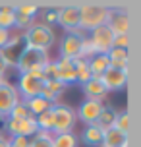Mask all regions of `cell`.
<instances>
[{"label":"cell","mask_w":141,"mask_h":147,"mask_svg":"<svg viewBox=\"0 0 141 147\" xmlns=\"http://www.w3.org/2000/svg\"><path fill=\"white\" fill-rule=\"evenodd\" d=\"M77 10H79V29L83 33H89V31L104 25L108 20V12H110L108 6L95 4V2L81 4V6H77Z\"/></svg>","instance_id":"obj_1"},{"label":"cell","mask_w":141,"mask_h":147,"mask_svg":"<svg viewBox=\"0 0 141 147\" xmlns=\"http://www.w3.org/2000/svg\"><path fill=\"white\" fill-rule=\"evenodd\" d=\"M23 41L27 47H33V49H41V51H50L52 45L56 43V33L50 25H45L41 22H35L29 29L23 31Z\"/></svg>","instance_id":"obj_2"},{"label":"cell","mask_w":141,"mask_h":147,"mask_svg":"<svg viewBox=\"0 0 141 147\" xmlns=\"http://www.w3.org/2000/svg\"><path fill=\"white\" fill-rule=\"evenodd\" d=\"M25 41H23V33L19 31H12V35L8 39V43L0 49V60L6 64V68H17V62L21 58L23 51H25Z\"/></svg>","instance_id":"obj_3"},{"label":"cell","mask_w":141,"mask_h":147,"mask_svg":"<svg viewBox=\"0 0 141 147\" xmlns=\"http://www.w3.org/2000/svg\"><path fill=\"white\" fill-rule=\"evenodd\" d=\"M52 112H54V130H52V134L74 132L75 124H77L75 109H72L70 105H64V103H56L52 107Z\"/></svg>","instance_id":"obj_4"},{"label":"cell","mask_w":141,"mask_h":147,"mask_svg":"<svg viewBox=\"0 0 141 147\" xmlns=\"http://www.w3.org/2000/svg\"><path fill=\"white\" fill-rule=\"evenodd\" d=\"M50 60V54L46 51H41V49H33V47H25L21 58L17 62V74H27L31 68H39L45 66L46 62Z\"/></svg>","instance_id":"obj_5"},{"label":"cell","mask_w":141,"mask_h":147,"mask_svg":"<svg viewBox=\"0 0 141 147\" xmlns=\"http://www.w3.org/2000/svg\"><path fill=\"white\" fill-rule=\"evenodd\" d=\"M39 132L35 118H27V120H14V118H6L4 120V134L8 138L14 136H21V138H33Z\"/></svg>","instance_id":"obj_6"},{"label":"cell","mask_w":141,"mask_h":147,"mask_svg":"<svg viewBox=\"0 0 141 147\" xmlns=\"http://www.w3.org/2000/svg\"><path fill=\"white\" fill-rule=\"evenodd\" d=\"M45 87V81L39 80V78H33L29 74H19L17 76V85H15V91L19 99H31V97L41 95V91Z\"/></svg>","instance_id":"obj_7"},{"label":"cell","mask_w":141,"mask_h":147,"mask_svg":"<svg viewBox=\"0 0 141 147\" xmlns=\"http://www.w3.org/2000/svg\"><path fill=\"white\" fill-rule=\"evenodd\" d=\"M89 41L93 43L97 54H108V51L112 49V41H114V33H112L106 25H101L97 29L87 33Z\"/></svg>","instance_id":"obj_8"},{"label":"cell","mask_w":141,"mask_h":147,"mask_svg":"<svg viewBox=\"0 0 141 147\" xmlns=\"http://www.w3.org/2000/svg\"><path fill=\"white\" fill-rule=\"evenodd\" d=\"M19 101V95L15 91V85L10 81H2L0 83V118L6 120L10 110L15 107V103Z\"/></svg>","instance_id":"obj_9"},{"label":"cell","mask_w":141,"mask_h":147,"mask_svg":"<svg viewBox=\"0 0 141 147\" xmlns=\"http://www.w3.org/2000/svg\"><path fill=\"white\" fill-rule=\"evenodd\" d=\"M104 25L114 35H130V16L126 10H110Z\"/></svg>","instance_id":"obj_10"},{"label":"cell","mask_w":141,"mask_h":147,"mask_svg":"<svg viewBox=\"0 0 141 147\" xmlns=\"http://www.w3.org/2000/svg\"><path fill=\"white\" fill-rule=\"evenodd\" d=\"M104 89L110 91H120L128 85V70H116V68H108L106 72L101 76Z\"/></svg>","instance_id":"obj_11"},{"label":"cell","mask_w":141,"mask_h":147,"mask_svg":"<svg viewBox=\"0 0 141 147\" xmlns=\"http://www.w3.org/2000/svg\"><path fill=\"white\" fill-rule=\"evenodd\" d=\"M104 103L101 101H93V99H85L81 105H79V110H75V114H77V120H81L85 126H91L97 122V118L101 114V110H103Z\"/></svg>","instance_id":"obj_12"},{"label":"cell","mask_w":141,"mask_h":147,"mask_svg":"<svg viewBox=\"0 0 141 147\" xmlns=\"http://www.w3.org/2000/svg\"><path fill=\"white\" fill-rule=\"evenodd\" d=\"M56 25H60L66 33L79 27V10H77V6H64L60 10H56Z\"/></svg>","instance_id":"obj_13"},{"label":"cell","mask_w":141,"mask_h":147,"mask_svg":"<svg viewBox=\"0 0 141 147\" xmlns=\"http://www.w3.org/2000/svg\"><path fill=\"white\" fill-rule=\"evenodd\" d=\"M87 37V35H85ZM81 41L83 37H75L72 33H66L60 41L58 49H60V58H79V52H81Z\"/></svg>","instance_id":"obj_14"},{"label":"cell","mask_w":141,"mask_h":147,"mask_svg":"<svg viewBox=\"0 0 141 147\" xmlns=\"http://www.w3.org/2000/svg\"><path fill=\"white\" fill-rule=\"evenodd\" d=\"M81 89H83L85 99H93V101H101V103H104L106 95H108V91L104 89L101 78H91L89 81H85L81 85Z\"/></svg>","instance_id":"obj_15"},{"label":"cell","mask_w":141,"mask_h":147,"mask_svg":"<svg viewBox=\"0 0 141 147\" xmlns=\"http://www.w3.org/2000/svg\"><path fill=\"white\" fill-rule=\"evenodd\" d=\"M56 62V72H58V81L64 85L75 83V62L72 58H58Z\"/></svg>","instance_id":"obj_16"},{"label":"cell","mask_w":141,"mask_h":147,"mask_svg":"<svg viewBox=\"0 0 141 147\" xmlns=\"http://www.w3.org/2000/svg\"><path fill=\"white\" fill-rule=\"evenodd\" d=\"M66 89H68V85H64V83L58 81V80L45 81V87L41 91V97H45L50 105H56V103H60V97H62V93H64Z\"/></svg>","instance_id":"obj_17"},{"label":"cell","mask_w":141,"mask_h":147,"mask_svg":"<svg viewBox=\"0 0 141 147\" xmlns=\"http://www.w3.org/2000/svg\"><path fill=\"white\" fill-rule=\"evenodd\" d=\"M99 147H128V136L114 128H108V130H104L103 141Z\"/></svg>","instance_id":"obj_18"},{"label":"cell","mask_w":141,"mask_h":147,"mask_svg":"<svg viewBox=\"0 0 141 147\" xmlns=\"http://www.w3.org/2000/svg\"><path fill=\"white\" fill-rule=\"evenodd\" d=\"M103 134L104 132L97 124L85 126L83 132H81V141L87 147H99V145H101V141H103Z\"/></svg>","instance_id":"obj_19"},{"label":"cell","mask_w":141,"mask_h":147,"mask_svg":"<svg viewBox=\"0 0 141 147\" xmlns=\"http://www.w3.org/2000/svg\"><path fill=\"white\" fill-rule=\"evenodd\" d=\"M87 66H89L91 78H101L110 68V60H108L106 54H95L91 60H87Z\"/></svg>","instance_id":"obj_20"},{"label":"cell","mask_w":141,"mask_h":147,"mask_svg":"<svg viewBox=\"0 0 141 147\" xmlns=\"http://www.w3.org/2000/svg\"><path fill=\"white\" fill-rule=\"evenodd\" d=\"M0 27L14 31L15 27V6L14 4H0Z\"/></svg>","instance_id":"obj_21"},{"label":"cell","mask_w":141,"mask_h":147,"mask_svg":"<svg viewBox=\"0 0 141 147\" xmlns=\"http://www.w3.org/2000/svg\"><path fill=\"white\" fill-rule=\"evenodd\" d=\"M108 60H110V68H116V70H128V49H114L112 47L108 51Z\"/></svg>","instance_id":"obj_22"},{"label":"cell","mask_w":141,"mask_h":147,"mask_svg":"<svg viewBox=\"0 0 141 147\" xmlns=\"http://www.w3.org/2000/svg\"><path fill=\"white\" fill-rule=\"evenodd\" d=\"M116 114H118V110L114 109V107H110V105H104L103 110H101V114H99V118H97L95 124L101 128V130H108V128H112L114 126V120H116Z\"/></svg>","instance_id":"obj_23"},{"label":"cell","mask_w":141,"mask_h":147,"mask_svg":"<svg viewBox=\"0 0 141 147\" xmlns=\"http://www.w3.org/2000/svg\"><path fill=\"white\" fill-rule=\"evenodd\" d=\"M25 105H27L29 112L33 114V118H37L39 114H43V112H46L48 109H52V107H54V105H50L45 97H41V95L31 97V99H25Z\"/></svg>","instance_id":"obj_24"},{"label":"cell","mask_w":141,"mask_h":147,"mask_svg":"<svg viewBox=\"0 0 141 147\" xmlns=\"http://www.w3.org/2000/svg\"><path fill=\"white\" fill-rule=\"evenodd\" d=\"M79 138L74 132L66 134H52V147H77Z\"/></svg>","instance_id":"obj_25"},{"label":"cell","mask_w":141,"mask_h":147,"mask_svg":"<svg viewBox=\"0 0 141 147\" xmlns=\"http://www.w3.org/2000/svg\"><path fill=\"white\" fill-rule=\"evenodd\" d=\"M75 83L83 85L85 81L91 80V72H89V66H87V60H81V58H75Z\"/></svg>","instance_id":"obj_26"},{"label":"cell","mask_w":141,"mask_h":147,"mask_svg":"<svg viewBox=\"0 0 141 147\" xmlns=\"http://www.w3.org/2000/svg\"><path fill=\"white\" fill-rule=\"evenodd\" d=\"M35 122H37L39 130H45V132L52 134V130H54V112H52V109H48L46 112H43V114H39V116L35 118Z\"/></svg>","instance_id":"obj_27"},{"label":"cell","mask_w":141,"mask_h":147,"mask_svg":"<svg viewBox=\"0 0 141 147\" xmlns=\"http://www.w3.org/2000/svg\"><path fill=\"white\" fill-rule=\"evenodd\" d=\"M8 118H14V120H27V118H33V114L29 112V109H27L25 101H23V99H19V101L15 103V107L10 110Z\"/></svg>","instance_id":"obj_28"},{"label":"cell","mask_w":141,"mask_h":147,"mask_svg":"<svg viewBox=\"0 0 141 147\" xmlns=\"http://www.w3.org/2000/svg\"><path fill=\"white\" fill-rule=\"evenodd\" d=\"M29 147H52V134L45 132V130H39L29 140Z\"/></svg>","instance_id":"obj_29"},{"label":"cell","mask_w":141,"mask_h":147,"mask_svg":"<svg viewBox=\"0 0 141 147\" xmlns=\"http://www.w3.org/2000/svg\"><path fill=\"white\" fill-rule=\"evenodd\" d=\"M39 10H41V8H39L37 4H33V2H19V4H15V14L17 16H25V18H31V20L37 18Z\"/></svg>","instance_id":"obj_30"},{"label":"cell","mask_w":141,"mask_h":147,"mask_svg":"<svg viewBox=\"0 0 141 147\" xmlns=\"http://www.w3.org/2000/svg\"><path fill=\"white\" fill-rule=\"evenodd\" d=\"M112 128L128 136V130H130V114H128V110H118V114H116V120H114V126H112Z\"/></svg>","instance_id":"obj_31"},{"label":"cell","mask_w":141,"mask_h":147,"mask_svg":"<svg viewBox=\"0 0 141 147\" xmlns=\"http://www.w3.org/2000/svg\"><path fill=\"white\" fill-rule=\"evenodd\" d=\"M95 54H97V51H95V47H93V43L89 41V37H83L79 58H81V60H91L93 56H95Z\"/></svg>","instance_id":"obj_32"},{"label":"cell","mask_w":141,"mask_h":147,"mask_svg":"<svg viewBox=\"0 0 141 147\" xmlns=\"http://www.w3.org/2000/svg\"><path fill=\"white\" fill-rule=\"evenodd\" d=\"M52 80H58V72H56V62L50 58L43 66V81H52Z\"/></svg>","instance_id":"obj_33"},{"label":"cell","mask_w":141,"mask_h":147,"mask_svg":"<svg viewBox=\"0 0 141 147\" xmlns=\"http://www.w3.org/2000/svg\"><path fill=\"white\" fill-rule=\"evenodd\" d=\"M37 16H41V20L43 22L41 23H45V25H54L56 23V10L54 8H46V10H39V14Z\"/></svg>","instance_id":"obj_34"},{"label":"cell","mask_w":141,"mask_h":147,"mask_svg":"<svg viewBox=\"0 0 141 147\" xmlns=\"http://www.w3.org/2000/svg\"><path fill=\"white\" fill-rule=\"evenodd\" d=\"M112 47L114 49H128L130 47V35H114Z\"/></svg>","instance_id":"obj_35"},{"label":"cell","mask_w":141,"mask_h":147,"mask_svg":"<svg viewBox=\"0 0 141 147\" xmlns=\"http://www.w3.org/2000/svg\"><path fill=\"white\" fill-rule=\"evenodd\" d=\"M8 145L10 147H29V138H21V136L8 138Z\"/></svg>","instance_id":"obj_36"},{"label":"cell","mask_w":141,"mask_h":147,"mask_svg":"<svg viewBox=\"0 0 141 147\" xmlns=\"http://www.w3.org/2000/svg\"><path fill=\"white\" fill-rule=\"evenodd\" d=\"M10 35H12V31L2 29V27H0V49H2V47H4V45L8 43V39H10Z\"/></svg>","instance_id":"obj_37"},{"label":"cell","mask_w":141,"mask_h":147,"mask_svg":"<svg viewBox=\"0 0 141 147\" xmlns=\"http://www.w3.org/2000/svg\"><path fill=\"white\" fill-rule=\"evenodd\" d=\"M0 147H8V136L4 132H0Z\"/></svg>","instance_id":"obj_38"},{"label":"cell","mask_w":141,"mask_h":147,"mask_svg":"<svg viewBox=\"0 0 141 147\" xmlns=\"http://www.w3.org/2000/svg\"><path fill=\"white\" fill-rule=\"evenodd\" d=\"M0 74H4V76H8V68H6V64L0 60Z\"/></svg>","instance_id":"obj_39"},{"label":"cell","mask_w":141,"mask_h":147,"mask_svg":"<svg viewBox=\"0 0 141 147\" xmlns=\"http://www.w3.org/2000/svg\"><path fill=\"white\" fill-rule=\"evenodd\" d=\"M2 81H6V76H4V74H0V83H2Z\"/></svg>","instance_id":"obj_40"}]
</instances>
